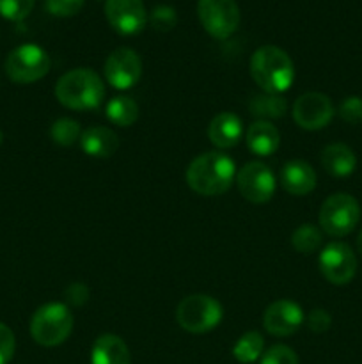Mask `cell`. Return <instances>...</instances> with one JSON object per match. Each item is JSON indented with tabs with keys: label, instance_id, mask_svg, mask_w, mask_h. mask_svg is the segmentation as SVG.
I'll return each instance as SVG.
<instances>
[{
	"label": "cell",
	"instance_id": "18",
	"mask_svg": "<svg viewBox=\"0 0 362 364\" xmlns=\"http://www.w3.org/2000/svg\"><path fill=\"white\" fill-rule=\"evenodd\" d=\"M247 148L258 156H270L279 149L280 134L270 121H256L245 134Z\"/></svg>",
	"mask_w": 362,
	"mask_h": 364
},
{
	"label": "cell",
	"instance_id": "5",
	"mask_svg": "<svg viewBox=\"0 0 362 364\" xmlns=\"http://www.w3.org/2000/svg\"><path fill=\"white\" fill-rule=\"evenodd\" d=\"M224 309L216 299L209 295H188L177 304L176 320L181 329L192 334H204L220 323Z\"/></svg>",
	"mask_w": 362,
	"mask_h": 364
},
{
	"label": "cell",
	"instance_id": "30",
	"mask_svg": "<svg viewBox=\"0 0 362 364\" xmlns=\"http://www.w3.org/2000/svg\"><path fill=\"white\" fill-rule=\"evenodd\" d=\"M85 0H46V11L53 16L67 18L75 16L82 11Z\"/></svg>",
	"mask_w": 362,
	"mask_h": 364
},
{
	"label": "cell",
	"instance_id": "10",
	"mask_svg": "<svg viewBox=\"0 0 362 364\" xmlns=\"http://www.w3.org/2000/svg\"><path fill=\"white\" fill-rule=\"evenodd\" d=\"M319 270L329 283L348 284L357 272V258L351 247L344 242H330L325 245L318 259Z\"/></svg>",
	"mask_w": 362,
	"mask_h": 364
},
{
	"label": "cell",
	"instance_id": "28",
	"mask_svg": "<svg viewBox=\"0 0 362 364\" xmlns=\"http://www.w3.org/2000/svg\"><path fill=\"white\" fill-rule=\"evenodd\" d=\"M261 364H298V355L286 345H273L261 355Z\"/></svg>",
	"mask_w": 362,
	"mask_h": 364
},
{
	"label": "cell",
	"instance_id": "29",
	"mask_svg": "<svg viewBox=\"0 0 362 364\" xmlns=\"http://www.w3.org/2000/svg\"><path fill=\"white\" fill-rule=\"evenodd\" d=\"M339 117L348 124L362 123V98L361 96H348L339 105Z\"/></svg>",
	"mask_w": 362,
	"mask_h": 364
},
{
	"label": "cell",
	"instance_id": "17",
	"mask_svg": "<svg viewBox=\"0 0 362 364\" xmlns=\"http://www.w3.org/2000/svg\"><path fill=\"white\" fill-rule=\"evenodd\" d=\"M241 135H243L241 119L233 112L216 114L208 127L209 141L220 149L234 148L240 142Z\"/></svg>",
	"mask_w": 362,
	"mask_h": 364
},
{
	"label": "cell",
	"instance_id": "22",
	"mask_svg": "<svg viewBox=\"0 0 362 364\" xmlns=\"http://www.w3.org/2000/svg\"><path fill=\"white\" fill-rule=\"evenodd\" d=\"M106 119L116 127H131L138 119L137 102L130 96H114L106 103Z\"/></svg>",
	"mask_w": 362,
	"mask_h": 364
},
{
	"label": "cell",
	"instance_id": "15",
	"mask_svg": "<svg viewBox=\"0 0 362 364\" xmlns=\"http://www.w3.org/2000/svg\"><path fill=\"white\" fill-rule=\"evenodd\" d=\"M280 185L291 196H305L314 191L316 173L304 160H290L280 169Z\"/></svg>",
	"mask_w": 362,
	"mask_h": 364
},
{
	"label": "cell",
	"instance_id": "11",
	"mask_svg": "<svg viewBox=\"0 0 362 364\" xmlns=\"http://www.w3.org/2000/svg\"><path fill=\"white\" fill-rule=\"evenodd\" d=\"M334 105L323 92H305L295 102L293 119L302 130H322L332 121Z\"/></svg>",
	"mask_w": 362,
	"mask_h": 364
},
{
	"label": "cell",
	"instance_id": "1",
	"mask_svg": "<svg viewBox=\"0 0 362 364\" xmlns=\"http://www.w3.org/2000/svg\"><path fill=\"white\" fill-rule=\"evenodd\" d=\"M236 180L233 159L219 151L195 156L187 169V183L199 196H220Z\"/></svg>",
	"mask_w": 362,
	"mask_h": 364
},
{
	"label": "cell",
	"instance_id": "6",
	"mask_svg": "<svg viewBox=\"0 0 362 364\" xmlns=\"http://www.w3.org/2000/svg\"><path fill=\"white\" fill-rule=\"evenodd\" d=\"M358 220H361V206L353 196L344 194V192L327 198L318 217L322 231L336 238L350 235Z\"/></svg>",
	"mask_w": 362,
	"mask_h": 364
},
{
	"label": "cell",
	"instance_id": "23",
	"mask_svg": "<svg viewBox=\"0 0 362 364\" xmlns=\"http://www.w3.org/2000/svg\"><path fill=\"white\" fill-rule=\"evenodd\" d=\"M263 350H265V340H263V336L258 331H251V333H245L234 343L233 355L238 363L251 364L261 358Z\"/></svg>",
	"mask_w": 362,
	"mask_h": 364
},
{
	"label": "cell",
	"instance_id": "4",
	"mask_svg": "<svg viewBox=\"0 0 362 364\" xmlns=\"http://www.w3.org/2000/svg\"><path fill=\"white\" fill-rule=\"evenodd\" d=\"M73 331V315L60 302L41 306L31 320V336L41 347H57L70 338Z\"/></svg>",
	"mask_w": 362,
	"mask_h": 364
},
{
	"label": "cell",
	"instance_id": "32",
	"mask_svg": "<svg viewBox=\"0 0 362 364\" xmlns=\"http://www.w3.org/2000/svg\"><path fill=\"white\" fill-rule=\"evenodd\" d=\"M307 323H309V329H311L312 333L322 334L330 329V326H332V318H330V315L325 311V309H312V311L309 313Z\"/></svg>",
	"mask_w": 362,
	"mask_h": 364
},
{
	"label": "cell",
	"instance_id": "19",
	"mask_svg": "<svg viewBox=\"0 0 362 364\" xmlns=\"http://www.w3.org/2000/svg\"><path fill=\"white\" fill-rule=\"evenodd\" d=\"M322 166L330 176L346 178L357 167V156L350 146L343 142H334L322 151Z\"/></svg>",
	"mask_w": 362,
	"mask_h": 364
},
{
	"label": "cell",
	"instance_id": "16",
	"mask_svg": "<svg viewBox=\"0 0 362 364\" xmlns=\"http://www.w3.org/2000/svg\"><path fill=\"white\" fill-rule=\"evenodd\" d=\"M80 148L92 159H109L119 148V139L106 127H89L82 132Z\"/></svg>",
	"mask_w": 362,
	"mask_h": 364
},
{
	"label": "cell",
	"instance_id": "12",
	"mask_svg": "<svg viewBox=\"0 0 362 364\" xmlns=\"http://www.w3.org/2000/svg\"><path fill=\"white\" fill-rule=\"evenodd\" d=\"M105 78L112 87L130 89L141 80L142 60L138 53L131 48H117L106 57Z\"/></svg>",
	"mask_w": 362,
	"mask_h": 364
},
{
	"label": "cell",
	"instance_id": "9",
	"mask_svg": "<svg viewBox=\"0 0 362 364\" xmlns=\"http://www.w3.org/2000/svg\"><path fill=\"white\" fill-rule=\"evenodd\" d=\"M236 185L240 194L248 203L263 205L275 194L277 181L272 169L263 162H248L236 173Z\"/></svg>",
	"mask_w": 362,
	"mask_h": 364
},
{
	"label": "cell",
	"instance_id": "25",
	"mask_svg": "<svg viewBox=\"0 0 362 364\" xmlns=\"http://www.w3.org/2000/svg\"><path fill=\"white\" fill-rule=\"evenodd\" d=\"M80 124L75 119H71V117H60V119H57L55 123L52 124V128H50V137H52V141L55 142V144L64 146V148L73 146L75 142L80 141Z\"/></svg>",
	"mask_w": 362,
	"mask_h": 364
},
{
	"label": "cell",
	"instance_id": "35",
	"mask_svg": "<svg viewBox=\"0 0 362 364\" xmlns=\"http://www.w3.org/2000/svg\"><path fill=\"white\" fill-rule=\"evenodd\" d=\"M2 141H4V134H2V130H0V144H2Z\"/></svg>",
	"mask_w": 362,
	"mask_h": 364
},
{
	"label": "cell",
	"instance_id": "8",
	"mask_svg": "<svg viewBox=\"0 0 362 364\" xmlns=\"http://www.w3.org/2000/svg\"><path fill=\"white\" fill-rule=\"evenodd\" d=\"M197 16L215 39L231 38L240 25V9L234 0H199Z\"/></svg>",
	"mask_w": 362,
	"mask_h": 364
},
{
	"label": "cell",
	"instance_id": "24",
	"mask_svg": "<svg viewBox=\"0 0 362 364\" xmlns=\"http://www.w3.org/2000/svg\"><path fill=\"white\" fill-rule=\"evenodd\" d=\"M323 235L322 230L314 224H302L295 230L293 237H291V244L302 255H311L316 249L322 245Z\"/></svg>",
	"mask_w": 362,
	"mask_h": 364
},
{
	"label": "cell",
	"instance_id": "33",
	"mask_svg": "<svg viewBox=\"0 0 362 364\" xmlns=\"http://www.w3.org/2000/svg\"><path fill=\"white\" fill-rule=\"evenodd\" d=\"M66 299H67V302H70V304H73V306L85 304V302H87V299H89L87 287H85V284H82V283H73L71 287H67Z\"/></svg>",
	"mask_w": 362,
	"mask_h": 364
},
{
	"label": "cell",
	"instance_id": "26",
	"mask_svg": "<svg viewBox=\"0 0 362 364\" xmlns=\"http://www.w3.org/2000/svg\"><path fill=\"white\" fill-rule=\"evenodd\" d=\"M34 0H0V14L6 20L21 21L31 14Z\"/></svg>",
	"mask_w": 362,
	"mask_h": 364
},
{
	"label": "cell",
	"instance_id": "14",
	"mask_svg": "<svg viewBox=\"0 0 362 364\" xmlns=\"http://www.w3.org/2000/svg\"><path fill=\"white\" fill-rule=\"evenodd\" d=\"M304 311H302V308L297 302L287 301V299H280V301L272 302V304L265 309V315H263V327H265L266 333H270L272 336H291V334H295L300 329V326L304 323Z\"/></svg>",
	"mask_w": 362,
	"mask_h": 364
},
{
	"label": "cell",
	"instance_id": "27",
	"mask_svg": "<svg viewBox=\"0 0 362 364\" xmlns=\"http://www.w3.org/2000/svg\"><path fill=\"white\" fill-rule=\"evenodd\" d=\"M149 20H151V25L158 32H169L176 27L177 14L170 6L160 4V6H156L155 9H153L151 18H149Z\"/></svg>",
	"mask_w": 362,
	"mask_h": 364
},
{
	"label": "cell",
	"instance_id": "7",
	"mask_svg": "<svg viewBox=\"0 0 362 364\" xmlns=\"http://www.w3.org/2000/svg\"><path fill=\"white\" fill-rule=\"evenodd\" d=\"M50 55L38 45H21L14 48L6 59V73L16 84H32L41 80L50 71Z\"/></svg>",
	"mask_w": 362,
	"mask_h": 364
},
{
	"label": "cell",
	"instance_id": "21",
	"mask_svg": "<svg viewBox=\"0 0 362 364\" xmlns=\"http://www.w3.org/2000/svg\"><path fill=\"white\" fill-rule=\"evenodd\" d=\"M248 110H251L252 116L259 117V121L277 119V117H283L286 114L287 103L280 95L263 91L261 95H256L254 98H251Z\"/></svg>",
	"mask_w": 362,
	"mask_h": 364
},
{
	"label": "cell",
	"instance_id": "31",
	"mask_svg": "<svg viewBox=\"0 0 362 364\" xmlns=\"http://www.w3.org/2000/svg\"><path fill=\"white\" fill-rule=\"evenodd\" d=\"M14 348H16V340L13 331L0 322V364H9L14 355Z\"/></svg>",
	"mask_w": 362,
	"mask_h": 364
},
{
	"label": "cell",
	"instance_id": "13",
	"mask_svg": "<svg viewBox=\"0 0 362 364\" xmlns=\"http://www.w3.org/2000/svg\"><path fill=\"white\" fill-rule=\"evenodd\" d=\"M105 16L110 27L123 36L138 34L148 23L142 0H106Z\"/></svg>",
	"mask_w": 362,
	"mask_h": 364
},
{
	"label": "cell",
	"instance_id": "20",
	"mask_svg": "<svg viewBox=\"0 0 362 364\" xmlns=\"http://www.w3.org/2000/svg\"><path fill=\"white\" fill-rule=\"evenodd\" d=\"M91 364H131L128 345L116 334H102L92 345Z\"/></svg>",
	"mask_w": 362,
	"mask_h": 364
},
{
	"label": "cell",
	"instance_id": "3",
	"mask_svg": "<svg viewBox=\"0 0 362 364\" xmlns=\"http://www.w3.org/2000/svg\"><path fill=\"white\" fill-rule=\"evenodd\" d=\"M251 77L265 92L283 95L295 80V64L279 46H261L251 57Z\"/></svg>",
	"mask_w": 362,
	"mask_h": 364
},
{
	"label": "cell",
	"instance_id": "34",
	"mask_svg": "<svg viewBox=\"0 0 362 364\" xmlns=\"http://www.w3.org/2000/svg\"><path fill=\"white\" fill-rule=\"evenodd\" d=\"M357 251H358V255L362 256V230H361V233H358V237H357Z\"/></svg>",
	"mask_w": 362,
	"mask_h": 364
},
{
	"label": "cell",
	"instance_id": "2",
	"mask_svg": "<svg viewBox=\"0 0 362 364\" xmlns=\"http://www.w3.org/2000/svg\"><path fill=\"white\" fill-rule=\"evenodd\" d=\"M55 96L66 109L92 110L105 100V84L91 68H75L57 80Z\"/></svg>",
	"mask_w": 362,
	"mask_h": 364
}]
</instances>
